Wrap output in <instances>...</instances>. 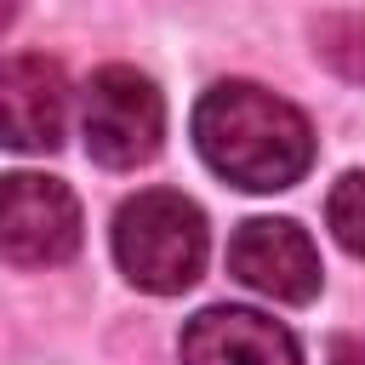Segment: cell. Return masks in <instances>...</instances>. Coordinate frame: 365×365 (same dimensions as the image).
<instances>
[{
  "mask_svg": "<svg viewBox=\"0 0 365 365\" xmlns=\"http://www.w3.org/2000/svg\"><path fill=\"white\" fill-rule=\"evenodd\" d=\"M0 251L17 268H57L80 251V200L68 182L11 171L0 182Z\"/></svg>",
  "mask_w": 365,
  "mask_h": 365,
  "instance_id": "obj_4",
  "label": "cell"
},
{
  "mask_svg": "<svg viewBox=\"0 0 365 365\" xmlns=\"http://www.w3.org/2000/svg\"><path fill=\"white\" fill-rule=\"evenodd\" d=\"M182 365H302L297 336L257 308H205L182 325Z\"/></svg>",
  "mask_w": 365,
  "mask_h": 365,
  "instance_id": "obj_7",
  "label": "cell"
},
{
  "mask_svg": "<svg viewBox=\"0 0 365 365\" xmlns=\"http://www.w3.org/2000/svg\"><path fill=\"white\" fill-rule=\"evenodd\" d=\"M80 137L86 154L108 171H137L160 154L165 137V97L160 86L131 68V63H108L80 86Z\"/></svg>",
  "mask_w": 365,
  "mask_h": 365,
  "instance_id": "obj_3",
  "label": "cell"
},
{
  "mask_svg": "<svg viewBox=\"0 0 365 365\" xmlns=\"http://www.w3.org/2000/svg\"><path fill=\"white\" fill-rule=\"evenodd\" d=\"M325 222H331V234H336L342 251L365 257V171L336 177V188L325 200Z\"/></svg>",
  "mask_w": 365,
  "mask_h": 365,
  "instance_id": "obj_8",
  "label": "cell"
},
{
  "mask_svg": "<svg viewBox=\"0 0 365 365\" xmlns=\"http://www.w3.org/2000/svg\"><path fill=\"white\" fill-rule=\"evenodd\" d=\"M228 274L245 291L268 297V302H314L319 279H325L319 245L291 217H251V222H240L234 240H228Z\"/></svg>",
  "mask_w": 365,
  "mask_h": 365,
  "instance_id": "obj_5",
  "label": "cell"
},
{
  "mask_svg": "<svg viewBox=\"0 0 365 365\" xmlns=\"http://www.w3.org/2000/svg\"><path fill=\"white\" fill-rule=\"evenodd\" d=\"M325 365H365V336H336Z\"/></svg>",
  "mask_w": 365,
  "mask_h": 365,
  "instance_id": "obj_10",
  "label": "cell"
},
{
  "mask_svg": "<svg viewBox=\"0 0 365 365\" xmlns=\"http://www.w3.org/2000/svg\"><path fill=\"white\" fill-rule=\"evenodd\" d=\"M314 51L331 63V68H342L348 80H365V17H325L319 29H314Z\"/></svg>",
  "mask_w": 365,
  "mask_h": 365,
  "instance_id": "obj_9",
  "label": "cell"
},
{
  "mask_svg": "<svg viewBox=\"0 0 365 365\" xmlns=\"http://www.w3.org/2000/svg\"><path fill=\"white\" fill-rule=\"evenodd\" d=\"M114 262L148 297H177L200 279L211 234L205 211L177 188H143L114 211Z\"/></svg>",
  "mask_w": 365,
  "mask_h": 365,
  "instance_id": "obj_2",
  "label": "cell"
},
{
  "mask_svg": "<svg viewBox=\"0 0 365 365\" xmlns=\"http://www.w3.org/2000/svg\"><path fill=\"white\" fill-rule=\"evenodd\" d=\"M194 148L222 182L245 194H279L308 177L314 125L297 103L257 80H217L194 103Z\"/></svg>",
  "mask_w": 365,
  "mask_h": 365,
  "instance_id": "obj_1",
  "label": "cell"
},
{
  "mask_svg": "<svg viewBox=\"0 0 365 365\" xmlns=\"http://www.w3.org/2000/svg\"><path fill=\"white\" fill-rule=\"evenodd\" d=\"M68 125V74L46 51H17L0 68V131L11 148H57Z\"/></svg>",
  "mask_w": 365,
  "mask_h": 365,
  "instance_id": "obj_6",
  "label": "cell"
}]
</instances>
